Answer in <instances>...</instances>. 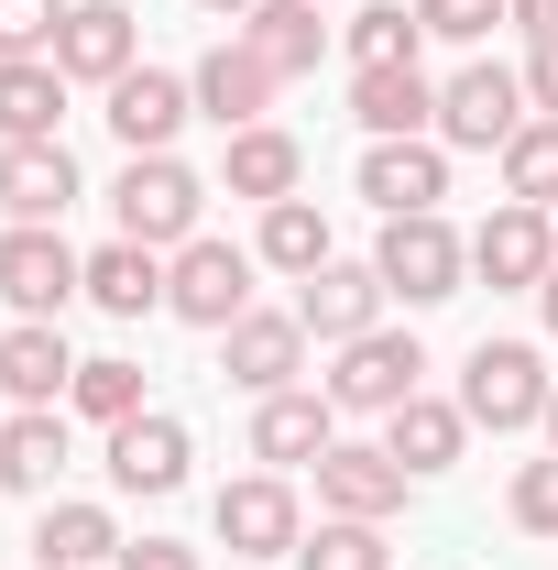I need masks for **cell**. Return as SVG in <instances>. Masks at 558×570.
<instances>
[{"instance_id": "cell-11", "label": "cell", "mask_w": 558, "mask_h": 570, "mask_svg": "<svg viewBox=\"0 0 558 570\" xmlns=\"http://www.w3.org/2000/svg\"><path fill=\"white\" fill-rule=\"evenodd\" d=\"M406 461L395 450H361V439H329L318 450V504L329 515H361V527H383V515H406Z\"/></svg>"}, {"instance_id": "cell-30", "label": "cell", "mask_w": 558, "mask_h": 570, "mask_svg": "<svg viewBox=\"0 0 558 570\" xmlns=\"http://www.w3.org/2000/svg\"><path fill=\"white\" fill-rule=\"evenodd\" d=\"M263 264L307 285L318 264H329V219L307 209V198H275V209H263Z\"/></svg>"}, {"instance_id": "cell-1", "label": "cell", "mask_w": 558, "mask_h": 570, "mask_svg": "<svg viewBox=\"0 0 558 570\" xmlns=\"http://www.w3.org/2000/svg\"><path fill=\"white\" fill-rule=\"evenodd\" d=\"M548 395L558 373L537 341H471V362H460V417L471 428H548Z\"/></svg>"}, {"instance_id": "cell-15", "label": "cell", "mask_w": 558, "mask_h": 570, "mask_svg": "<svg viewBox=\"0 0 558 570\" xmlns=\"http://www.w3.org/2000/svg\"><path fill=\"white\" fill-rule=\"evenodd\" d=\"M187 110H198V88L165 77V67H132L121 88H110V132H121V154H176Z\"/></svg>"}, {"instance_id": "cell-19", "label": "cell", "mask_w": 558, "mask_h": 570, "mask_svg": "<svg viewBox=\"0 0 558 570\" xmlns=\"http://www.w3.org/2000/svg\"><path fill=\"white\" fill-rule=\"evenodd\" d=\"M350 121L372 142H417V132H438V88L417 67H361L350 77Z\"/></svg>"}, {"instance_id": "cell-26", "label": "cell", "mask_w": 558, "mask_h": 570, "mask_svg": "<svg viewBox=\"0 0 558 570\" xmlns=\"http://www.w3.org/2000/svg\"><path fill=\"white\" fill-rule=\"evenodd\" d=\"M88 307H110V318H153V307H165V253H142V242L88 253Z\"/></svg>"}, {"instance_id": "cell-35", "label": "cell", "mask_w": 558, "mask_h": 570, "mask_svg": "<svg viewBox=\"0 0 558 570\" xmlns=\"http://www.w3.org/2000/svg\"><path fill=\"white\" fill-rule=\"evenodd\" d=\"M417 22L438 45H482L492 22H515V0H417Z\"/></svg>"}, {"instance_id": "cell-17", "label": "cell", "mask_w": 558, "mask_h": 570, "mask_svg": "<svg viewBox=\"0 0 558 570\" xmlns=\"http://www.w3.org/2000/svg\"><path fill=\"white\" fill-rule=\"evenodd\" d=\"M361 198H372V209L383 219H417V209H438V198H449V154H438V142H372V154H361Z\"/></svg>"}, {"instance_id": "cell-39", "label": "cell", "mask_w": 558, "mask_h": 570, "mask_svg": "<svg viewBox=\"0 0 558 570\" xmlns=\"http://www.w3.org/2000/svg\"><path fill=\"white\" fill-rule=\"evenodd\" d=\"M515 22H526V45H558V0H515Z\"/></svg>"}, {"instance_id": "cell-42", "label": "cell", "mask_w": 558, "mask_h": 570, "mask_svg": "<svg viewBox=\"0 0 558 570\" xmlns=\"http://www.w3.org/2000/svg\"><path fill=\"white\" fill-rule=\"evenodd\" d=\"M548 439H558V395H548Z\"/></svg>"}, {"instance_id": "cell-16", "label": "cell", "mask_w": 558, "mask_h": 570, "mask_svg": "<svg viewBox=\"0 0 558 570\" xmlns=\"http://www.w3.org/2000/svg\"><path fill=\"white\" fill-rule=\"evenodd\" d=\"M0 209L33 219V230H56L77 209V154L67 142H0Z\"/></svg>"}, {"instance_id": "cell-36", "label": "cell", "mask_w": 558, "mask_h": 570, "mask_svg": "<svg viewBox=\"0 0 558 570\" xmlns=\"http://www.w3.org/2000/svg\"><path fill=\"white\" fill-rule=\"evenodd\" d=\"M515 527H526V538H558V450L515 472Z\"/></svg>"}, {"instance_id": "cell-3", "label": "cell", "mask_w": 558, "mask_h": 570, "mask_svg": "<svg viewBox=\"0 0 558 570\" xmlns=\"http://www.w3.org/2000/svg\"><path fill=\"white\" fill-rule=\"evenodd\" d=\"M372 275H383V296H406V307H449V296H460V275H471V242H460L438 209L383 219V253H372Z\"/></svg>"}, {"instance_id": "cell-7", "label": "cell", "mask_w": 558, "mask_h": 570, "mask_svg": "<svg viewBox=\"0 0 558 570\" xmlns=\"http://www.w3.org/2000/svg\"><path fill=\"white\" fill-rule=\"evenodd\" d=\"M165 307H176L187 330H230V318L252 307V253H241V242H209V230H198V242H187V253L165 264Z\"/></svg>"}, {"instance_id": "cell-12", "label": "cell", "mask_w": 558, "mask_h": 570, "mask_svg": "<svg viewBox=\"0 0 558 570\" xmlns=\"http://www.w3.org/2000/svg\"><path fill=\"white\" fill-rule=\"evenodd\" d=\"M548 264H558V230H548V209H526V198H504V209L471 230V275L482 285H548Z\"/></svg>"}, {"instance_id": "cell-34", "label": "cell", "mask_w": 558, "mask_h": 570, "mask_svg": "<svg viewBox=\"0 0 558 570\" xmlns=\"http://www.w3.org/2000/svg\"><path fill=\"white\" fill-rule=\"evenodd\" d=\"M56 33H67V0H0V67L11 56H56Z\"/></svg>"}, {"instance_id": "cell-28", "label": "cell", "mask_w": 558, "mask_h": 570, "mask_svg": "<svg viewBox=\"0 0 558 570\" xmlns=\"http://www.w3.org/2000/svg\"><path fill=\"white\" fill-rule=\"evenodd\" d=\"M33 560H44V570H99V560H121V527H110L99 504H44Z\"/></svg>"}, {"instance_id": "cell-10", "label": "cell", "mask_w": 558, "mask_h": 570, "mask_svg": "<svg viewBox=\"0 0 558 570\" xmlns=\"http://www.w3.org/2000/svg\"><path fill=\"white\" fill-rule=\"evenodd\" d=\"M142 56V22L132 0H67V33H56V67H67V88H121Z\"/></svg>"}, {"instance_id": "cell-23", "label": "cell", "mask_w": 558, "mask_h": 570, "mask_svg": "<svg viewBox=\"0 0 558 570\" xmlns=\"http://www.w3.org/2000/svg\"><path fill=\"white\" fill-rule=\"evenodd\" d=\"M241 45H252L275 77H318L329 22H318V0H252V11H241Z\"/></svg>"}, {"instance_id": "cell-29", "label": "cell", "mask_w": 558, "mask_h": 570, "mask_svg": "<svg viewBox=\"0 0 558 570\" xmlns=\"http://www.w3.org/2000/svg\"><path fill=\"white\" fill-rule=\"evenodd\" d=\"M417 45H427L417 0H361L350 11V67H417Z\"/></svg>"}, {"instance_id": "cell-18", "label": "cell", "mask_w": 558, "mask_h": 570, "mask_svg": "<svg viewBox=\"0 0 558 570\" xmlns=\"http://www.w3.org/2000/svg\"><path fill=\"white\" fill-rule=\"evenodd\" d=\"M187 461H198V450H187V417H153V406H142V417L110 428V483H121V494H176Z\"/></svg>"}, {"instance_id": "cell-24", "label": "cell", "mask_w": 558, "mask_h": 570, "mask_svg": "<svg viewBox=\"0 0 558 570\" xmlns=\"http://www.w3.org/2000/svg\"><path fill=\"white\" fill-rule=\"evenodd\" d=\"M67 121V67L56 56H11L0 67V142H56Z\"/></svg>"}, {"instance_id": "cell-8", "label": "cell", "mask_w": 558, "mask_h": 570, "mask_svg": "<svg viewBox=\"0 0 558 570\" xmlns=\"http://www.w3.org/2000/svg\"><path fill=\"white\" fill-rule=\"evenodd\" d=\"M209 515H219V549H230V560H296V538H307L285 472H241V483H219Z\"/></svg>"}, {"instance_id": "cell-31", "label": "cell", "mask_w": 558, "mask_h": 570, "mask_svg": "<svg viewBox=\"0 0 558 570\" xmlns=\"http://www.w3.org/2000/svg\"><path fill=\"white\" fill-rule=\"evenodd\" d=\"M383 527H361V515H318L307 538H296V570H383Z\"/></svg>"}, {"instance_id": "cell-6", "label": "cell", "mask_w": 558, "mask_h": 570, "mask_svg": "<svg viewBox=\"0 0 558 570\" xmlns=\"http://www.w3.org/2000/svg\"><path fill=\"white\" fill-rule=\"evenodd\" d=\"M0 296H11V318H67V296H88V264L67 253V230L11 219L0 230Z\"/></svg>"}, {"instance_id": "cell-37", "label": "cell", "mask_w": 558, "mask_h": 570, "mask_svg": "<svg viewBox=\"0 0 558 570\" xmlns=\"http://www.w3.org/2000/svg\"><path fill=\"white\" fill-rule=\"evenodd\" d=\"M121 570H198V549H176V538H121Z\"/></svg>"}, {"instance_id": "cell-2", "label": "cell", "mask_w": 558, "mask_h": 570, "mask_svg": "<svg viewBox=\"0 0 558 570\" xmlns=\"http://www.w3.org/2000/svg\"><path fill=\"white\" fill-rule=\"evenodd\" d=\"M110 209H121V242H142V253H187V242H198V209H209V187H198L176 154H132L121 187H110Z\"/></svg>"}, {"instance_id": "cell-38", "label": "cell", "mask_w": 558, "mask_h": 570, "mask_svg": "<svg viewBox=\"0 0 558 570\" xmlns=\"http://www.w3.org/2000/svg\"><path fill=\"white\" fill-rule=\"evenodd\" d=\"M526 99H537V110L558 121V45H537V67H526Z\"/></svg>"}, {"instance_id": "cell-14", "label": "cell", "mask_w": 558, "mask_h": 570, "mask_svg": "<svg viewBox=\"0 0 558 570\" xmlns=\"http://www.w3.org/2000/svg\"><path fill=\"white\" fill-rule=\"evenodd\" d=\"M187 88H198V110H209L219 132H252V121L275 110V88H285V77L263 67L241 33H230V45H209V56H198V77H187Z\"/></svg>"}, {"instance_id": "cell-13", "label": "cell", "mask_w": 558, "mask_h": 570, "mask_svg": "<svg viewBox=\"0 0 558 570\" xmlns=\"http://www.w3.org/2000/svg\"><path fill=\"white\" fill-rule=\"evenodd\" d=\"M296 318H307V341H329V352H340V341H361V330H383V275L329 253L318 275L296 285Z\"/></svg>"}, {"instance_id": "cell-41", "label": "cell", "mask_w": 558, "mask_h": 570, "mask_svg": "<svg viewBox=\"0 0 558 570\" xmlns=\"http://www.w3.org/2000/svg\"><path fill=\"white\" fill-rule=\"evenodd\" d=\"M198 11H230V22H241V11H252V0H198Z\"/></svg>"}, {"instance_id": "cell-32", "label": "cell", "mask_w": 558, "mask_h": 570, "mask_svg": "<svg viewBox=\"0 0 558 570\" xmlns=\"http://www.w3.org/2000/svg\"><path fill=\"white\" fill-rule=\"evenodd\" d=\"M77 417H99V428H121V417H142V362H121V352H99V362H77Z\"/></svg>"}, {"instance_id": "cell-20", "label": "cell", "mask_w": 558, "mask_h": 570, "mask_svg": "<svg viewBox=\"0 0 558 570\" xmlns=\"http://www.w3.org/2000/svg\"><path fill=\"white\" fill-rule=\"evenodd\" d=\"M67 384H77L67 330H56V318H11V341H0V395H11V406H56Z\"/></svg>"}, {"instance_id": "cell-40", "label": "cell", "mask_w": 558, "mask_h": 570, "mask_svg": "<svg viewBox=\"0 0 558 570\" xmlns=\"http://www.w3.org/2000/svg\"><path fill=\"white\" fill-rule=\"evenodd\" d=\"M537 318H548V341H558V264H548V285H537Z\"/></svg>"}, {"instance_id": "cell-33", "label": "cell", "mask_w": 558, "mask_h": 570, "mask_svg": "<svg viewBox=\"0 0 558 570\" xmlns=\"http://www.w3.org/2000/svg\"><path fill=\"white\" fill-rule=\"evenodd\" d=\"M504 198H526V209H558V121H526V132L504 142Z\"/></svg>"}, {"instance_id": "cell-22", "label": "cell", "mask_w": 558, "mask_h": 570, "mask_svg": "<svg viewBox=\"0 0 558 570\" xmlns=\"http://www.w3.org/2000/svg\"><path fill=\"white\" fill-rule=\"evenodd\" d=\"M383 450H395L417 483H427V472H460V450H471V417H460L449 395H406V406L383 417Z\"/></svg>"}, {"instance_id": "cell-4", "label": "cell", "mask_w": 558, "mask_h": 570, "mask_svg": "<svg viewBox=\"0 0 558 570\" xmlns=\"http://www.w3.org/2000/svg\"><path fill=\"white\" fill-rule=\"evenodd\" d=\"M417 373H427L417 330H361V341H340V373H329V406H350V417H395L406 395H427Z\"/></svg>"}, {"instance_id": "cell-5", "label": "cell", "mask_w": 558, "mask_h": 570, "mask_svg": "<svg viewBox=\"0 0 558 570\" xmlns=\"http://www.w3.org/2000/svg\"><path fill=\"white\" fill-rule=\"evenodd\" d=\"M526 132V77L515 67H471L438 88V142H460V154H504V142Z\"/></svg>"}, {"instance_id": "cell-21", "label": "cell", "mask_w": 558, "mask_h": 570, "mask_svg": "<svg viewBox=\"0 0 558 570\" xmlns=\"http://www.w3.org/2000/svg\"><path fill=\"white\" fill-rule=\"evenodd\" d=\"M329 395H307V384H285V395H252V461H275V472H296V461H318L329 450Z\"/></svg>"}, {"instance_id": "cell-9", "label": "cell", "mask_w": 558, "mask_h": 570, "mask_svg": "<svg viewBox=\"0 0 558 570\" xmlns=\"http://www.w3.org/2000/svg\"><path fill=\"white\" fill-rule=\"evenodd\" d=\"M219 373H230L241 395H285V384L307 373V318H296V307H241V318L219 330Z\"/></svg>"}, {"instance_id": "cell-25", "label": "cell", "mask_w": 558, "mask_h": 570, "mask_svg": "<svg viewBox=\"0 0 558 570\" xmlns=\"http://www.w3.org/2000/svg\"><path fill=\"white\" fill-rule=\"evenodd\" d=\"M296 176H307V154H296V132H275V121H252V132H230V154H219V187L230 198H296Z\"/></svg>"}, {"instance_id": "cell-27", "label": "cell", "mask_w": 558, "mask_h": 570, "mask_svg": "<svg viewBox=\"0 0 558 570\" xmlns=\"http://www.w3.org/2000/svg\"><path fill=\"white\" fill-rule=\"evenodd\" d=\"M56 472H67V417L56 406H22L0 428V483L11 494H56Z\"/></svg>"}]
</instances>
